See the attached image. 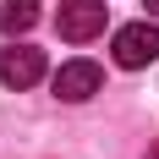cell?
Here are the masks:
<instances>
[{
  "instance_id": "5b68a950",
  "label": "cell",
  "mask_w": 159,
  "mask_h": 159,
  "mask_svg": "<svg viewBox=\"0 0 159 159\" xmlns=\"http://www.w3.org/2000/svg\"><path fill=\"white\" fill-rule=\"evenodd\" d=\"M33 22H39V0H6V6H0V28H6V39L33 33Z\"/></svg>"
},
{
  "instance_id": "3957f363",
  "label": "cell",
  "mask_w": 159,
  "mask_h": 159,
  "mask_svg": "<svg viewBox=\"0 0 159 159\" xmlns=\"http://www.w3.org/2000/svg\"><path fill=\"white\" fill-rule=\"evenodd\" d=\"M49 88H55V99H66V104H82V99H93L99 88H104V71H99L93 61H66L55 77H49Z\"/></svg>"
},
{
  "instance_id": "8992f818",
  "label": "cell",
  "mask_w": 159,
  "mask_h": 159,
  "mask_svg": "<svg viewBox=\"0 0 159 159\" xmlns=\"http://www.w3.org/2000/svg\"><path fill=\"white\" fill-rule=\"evenodd\" d=\"M143 159H159V137H154V143H148V154H143Z\"/></svg>"
},
{
  "instance_id": "52a82bcc",
  "label": "cell",
  "mask_w": 159,
  "mask_h": 159,
  "mask_svg": "<svg viewBox=\"0 0 159 159\" xmlns=\"http://www.w3.org/2000/svg\"><path fill=\"white\" fill-rule=\"evenodd\" d=\"M143 6H148V16H159V0H143Z\"/></svg>"
},
{
  "instance_id": "277c9868",
  "label": "cell",
  "mask_w": 159,
  "mask_h": 159,
  "mask_svg": "<svg viewBox=\"0 0 159 159\" xmlns=\"http://www.w3.org/2000/svg\"><path fill=\"white\" fill-rule=\"evenodd\" d=\"M39 77H44V49L16 44V39L0 49V82H6V88H33Z\"/></svg>"
},
{
  "instance_id": "7a4b0ae2",
  "label": "cell",
  "mask_w": 159,
  "mask_h": 159,
  "mask_svg": "<svg viewBox=\"0 0 159 159\" xmlns=\"http://www.w3.org/2000/svg\"><path fill=\"white\" fill-rule=\"evenodd\" d=\"M104 22H110L104 0H66L61 16H55V28H61L66 44H88V39H99V33H104Z\"/></svg>"
},
{
  "instance_id": "6da1fadb",
  "label": "cell",
  "mask_w": 159,
  "mask_h": 159,
  "mask_svg": "<svg viewBox=\"0 0 159 159\" xmlns=\"http://www.w3.org/2000/svg\"><path fill=\"white\" fill-rule=\"evenodd\" d=\"M110 55H115V66L143 71L148 61H159V28H154V22H126V28H115Z\"/></svg>"
}]
</instances>
